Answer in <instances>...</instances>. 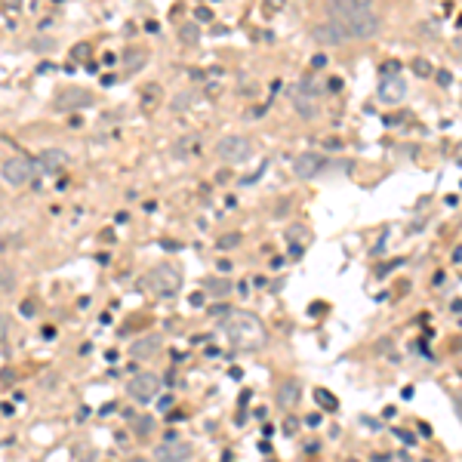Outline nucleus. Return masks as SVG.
Here are the masks:
<instances>
[{
	"label": "nucleus",
	"mask_w": 462,
	"mask_h": 462,
	"mask_svg": "<svg viewBox=\"0 0 462 462\" xmlns=\"http://www.w3.org/2000/svg\"><path fill=\"white\" fill-rule=\"evenodd\" d=\"M222 333H225L228 342L241 351H259V349H265V342H268L265 323L250 312H228V318L222 321Z\"/></svg>",
	"instance_id": "obj_1"
},
{
	"label": "nucleus",
	"mask_w": 462,
	"mask_h": 462,
	"mask_svg": "<svg viewBox=\"0 0 462 462\" xmlns=\"http://www.w3.org/2000/svg\"><path fill=\"white\" fill-rule=\"evenodd\" d=\"M330 22L342 31L345 41L349 37H358V41H367V37H376L382 28L379 15L373 10H351V13H330Z\"/></svg>",
	"instance_id": "obj_2"
},
{
	"label": "nucleus",
	"mask_w": 462,
	"mask_h": 462,
	"mask_svg": "<svg viewBox=\"0 0 462 462\" xmlns=\"http://www.w3.org/2000/svg\"><path fill=\"white\" fill-rule=\"evenodd\" d=\"M145 281H148V290L154 296H176L182 287V274L176 265H169V262H160V265H154L148 274H145Z\"/></svg>",
	"instance_id": "obj_3"
},
{
	"label": "nucleus",
	"mask_w": 462,
	"mask_h": 462,
	"mask_svg": "<svg viewBox=\"0 0 462 462\" xmlns=\"http://www.w3.org/2000/svg\"><path fill=\"white\" fill-rule=\"evenodd\" d=\"M253 154V142L246 136H225L216 142V158L222 164H244Z\"/></svg>",
	"instance_id": "obj_4"
},
{
	"label": "nucleus",
	"mask_w": 462,
	"mask_h": 462,
	"mask_svg": "<svg viewBox=\"0 0 462 462\" xmlns=\"http://www.w3.org/2000/svg\"><path fill=\"white\" fill-rule=\"evenodd\" d=\"M0 176H4V182H10V185H25V182H31V176H34V164H31L28 158H22V154H15V158L4 160Z\"/></svg>",
	"instance_id": "obj_5"
},
{
	"label": "nucleus",
	"mask_w": 462,
	"mask_h": 462,
	"mask_svg": "<svg viewBox=\"0 0 462 462\" xmlns=\"http://www.w3.org/2000/svg\"><path fill=\"white\" fill-rule=\"evenodd\" d=\"M127 391H130V398H133V400L145 404V400H151V398L160 391V376H154V373H139V376H133V379L127 382Z\"/></svg>",
	"instance_id": "obj_6"
},
{
	"label": "nucleus",
	"mask_w": 462,
	"mask_h": 462,
	"mask_svg": "<svg viewBox=\"0 0 462 462\" xmlns=\"http://www.w3.org/2000/svg\"><path fill=\"white\" fill-rule=\"evenodd\" d=\"M92 105V92L90 90H80V87H68L56 92V108L59 111H74V108H87Z\"/></svg>",
	"instance_id": "obj_7"
},
{
	"label": "nucleus",
	"mask_w": 462,
	"mask_h": 462,
	"mask_svg": "<svg viewBox=\"0 0 462 462\" xmlns=\"http://www.w3.org/2000/svg\"><path fill=\"white\" fill-rule=\"evenodd\" d=\"M323 164H327V158L305 151V154H299V158L293 160V173H296L299 179H314V176H318L321 169H323Z\"/></svg>",
	"instance_id": "obj_8"
},
{
	"label": "nucleus",
	"mask_w": 462,
	"mask_h": 462,
	"mask_svg": "<svg viewBox=\"0 0 462 462\" xmlns=\"http://www.w3.org/2000/svg\"><path fill=\"white\" fill-rule=\"evenodd\" d=\"M154 459L158 462H188L191 459V447L182 441H167L154 447Z\"/></svg>",
	"instance_id": "obj_9"
},
{
	"label": "nucleus",
	"mask_w": 462,
	"mask_h": 462,
	"mask_svg": "<svg viewBox=\"0 0 462 462\" xmlns=\"http://www.w3.org/2000/svg\"><path fill=\"white\" fill-rule=\"evenodd\" d=\"M299 400H302V385H299V379H284L277 385V407L281 410H293Z\"/></svg>",
	"instance_id": "obj_10"
},
{
	"label": "nucleus",
	"mask_w": 462,
	"mask_h": 462,
	"mask_svg": "<svg viewBox=\"0 0 462 462\" xmlns=\"http://www.w3.org/2000/svg\"><path fill=\"white\" fill-rule=\"evenodd\" d=\"M376 96H379L382 102H388V105L400 102V99L407 96V83H404V77H385V80L379 83V90H376Z\"/></svg>",
	"instance_id": "obj_11"
},
{
	"label": "nucleus",
	"mask_w": 462,
	"mask_h": 462,
	"mask_svg": "<svg viewBox=\"0 0 462 462\" xmlns=\"http://www.w3.org/2000/svg\"><path fill=\"white\" fill-rule=\"evenodd\" d=\"M160 345H164V339H160V336L136 339V342L130 345V358H136V360H148V358H154V354L160 351Z\"/></svg>",
	"instance_id": "obj_12"
},
{
	"label": "nucleus",
	"mask_w": 462,
	"mask_h": 462,
	"mask_svg": "<svg viewBox=\"0 0 462 462\" xmlns=\"http://www.w3.org/2000/svg\"><path fill=\"white\" fill-rule=\"evenodd\" d=\"M312 37H314L318 43H327V46H339V43H345V34L333 25V22H327V25H314Z\"/></svg>",
	"instance_id": "obj_13"
},
{
	"label": "nucleus",
	"mask_w": 462,
	"mask_h": 462,
	"mask_svg": "<svg viewBox=\"0 0 462 462\" xmlns=\"http://www.w3.org/2000/svg\"><path fill=\"white\" fill-rule=\"evenodd\" d=\"M65 164H68V154L62 148H46L41 154V167L46 169V173H56V169H62Z\"/></svg>",
	"instance_id": "obj_14"
},
{
	"label": "nucleus",
	"mask_w": 462,
	"mask_h": 462,
	"mask_svg": "<svg viewBox=\"0 0 462 462\" xmlns=\"http://www.w3.org/2000/svg\"><path fill=\"white\" fill-rule=\"evenodd\" d=\"M330 13H351V10H370L373 0H327Z\"/></svg>",
	"instance_id": "obj_15"
},
{
	"label": "nucleus",
	"mask_w": 462,
	"mask_h": 462,
	"mask_svg": "<svg viewBox=\"0 0 462 462\" xmlns=\"http://www.w3.org/2000/svg\"><path fill=\"white\" fill-rule=\"evenodd\" d=\"M293 105H296V111L302 114L305 120H312L314 114H318V102H314L312 96H305V92H296V96H293Z\"/></svg>",
	"instance_id": "obj_16"
},
{
	"label": "nucleus",
	"mask_w": 462,
	"mask_h": 462,
	"mask_svg": "<svg viewBox=\"0 0 462 462\" xmlns=\"http://www.w3.org/2000/svg\"><path fill=\"white\" fill-rule=\"evenodd\" d=\"M204 290L213 293V296H225L231 290V281H222V277H210V281H204Z\"/></svg>",
	"instance_id": "obj_17"
},
{
	"label": "nucleus",
	"mask_w": 462,
	"mask_h": 462,
	"mask_svg": "<svg viewBox=\"0 0 462 462\" xmlns=\"http://www.w3.org/2000/svg\"><path fill=\"white\" fill-rule=\"evenodd\" d=\"M145 56H148L145 50H133V52H127V71H139V68L145 65Z\"/></svg>",
	"instance_id": "obj_18"
},
{
	"label": "nucleus",
	"mask_w": 462,
	"mask_h": 462,
	"mask_svg": "<svg viewBox=\"0 0 462 462\" xmlns=\"http://www.w3.org/2000/svg\"><path fill=\"white\" fill-rule=\"evenodd\" d=\"M314 398H318V404L323 407V410H330V413H333L336 407H339V404H336V398L330 395V391H323V388H318V391H314Z\"/></svg>",
	"instance_id": "obj_19"
},
{
	"label": "nucleus",
	"mask_w": 462,
	"mask_h": 462,
	"mask_svg": "<svg viewBox=\"0 0 462 462\" xmlns=\"http://www.w3.org/2000/svg\"><path fill=\"white\" fill-rule=\"evenodd\" d=\"M13 287H15L13 272H0V296H4V293H13Z\"/></svg>",
	"instance_id": "obj_20"
},
{
	"label": "nucleus",
	"mask_w": 462,
	"mask_h": 462,
	"mask_svg": "<svg viewBox=\"0 0 462 462\" xmlns=\"http://www.w3.org/2000/svg\"><path fill=\"white\" fill-rule=\"evenodd\" d=\"M182 41L188 43V46L197 43V25H185V28H182Z\"/></svg>",
	"instance_id": "obj_21"
},
{
	"label": "nucleus",
	"mask_w": 462,
	"mask_h": 462,
	"mask_svg": "<svg viewBox=\"0 0 462 462\" xmlns=\"http://www.w3.org/2000/svg\"><path fill=\"white\" fill-rule=\"evenodd\" d=\"M241 244V234H225V237H219V246L222 250H228V246H237Z\"/></svg>",
	"instance_id": "obj_22"
},
{
	"label": "nucleus",
	"mask_w": 462,
	"mask_h": 462,
	"mask_svg": "<svg viewBox=\"0 0 462 462\" xmlns=\"http://www.w3.org/2000/svg\"><path fill=\"white\" fill-rule=\"evenodd\" d=\"M413 71L419 74V77H426V74H431V65H428V62H422V59H416L413 62Z\"/></svg>",
	"instance_id": "obj_23"
},
{
	"label": "nucleus",
	"mask_w": 462,
	"mask_h": 462,
	"mask_svg": "<svg viewBox=\"0 0 462 462\" xmlns=\"http://www.w3.org/2000/svg\"><path fill=\"white\" fill-rule=\"evenodd\" d=\"M6 336H10V318L0 314V342H6Z\"/></svg>",
	"instance_id": "obj_24"
},
{
	"label": "nucleus",
	"mask_w": 462,
	"mask_h": 462,
	"mask_svg": "<svg viewBox=\"0 0 462 462\" xmlns=\"http://www.w3.org/2000/svg\"><path fill=\"white\" fill-rule=\"evenodd\" d=\"M74 59H87L90 56V46L87 43H80V46H74V52H71Z\"/></svg>",
	"instance_id": "obj_25"
},
{
	"label": "nucleus",
	"mask_w": 462,
	"mask_h": 462,
	"mask_svg": "<svg viewBox=\"0 0 462 462\" xmlns=\"http://www.w3.org/2000/svg\"><path fill=\"white\" fill-rule=\"evenodd\" d=\"M31 46H34V50H50V46H52V41H50V37H37V41L31 43Z\"/></svg>",
	"instance_id": "obj_26"
},
{
	"label": "nucleus",
	"mask_w": 462,
	"mask_h": 462,
	"mask_svg": "<svg viewBox=\"0 0 462 462\" xmlns=\"http://www.w3.org/2000/svg\"><path fill=\"white\" fill-rule=\"evenodd\" d=\"M438 83H441V87H450V83H453V74H450V71H438Z\"/></svg>",
	"instance_id": "obj_27"
},
{
	"label": "nucleus",
	"mask_w": 462,
	"mask_h": 462,
	"mask_svg": "<svg viewBox=\"0 0 462 462\" xmlns=\"http://www.w3.org/2000/svg\"><path fill=\"white\" fill-rule=\"evenodd\" d=\"M0 4H4V10H10V13L22 10V0H0Z\"/></svg>",
	"instance_id": "obj_28"
},
{
	"label": "nucleus",
	"mask_w": 462,
	"mask_h": 462,
	"mask_svg": "<svg viewBox=\"0 0 462 462\" xmlns=\"http://www.w3.org/2000/svg\"><path fill=\"white\" fill-rule=\"evenodd\" d=\"M148 431H151V419L145 416V419H139V435H148Z\"/></svg>",
	"instance_id": "obj_29"
},
{
	"label": "nucleus",
	"mask_w": 462,
	"mask_h": 462,
	"mask_svg": "<svg viewBox=\"0 0 462 462\" xmlns=\"http://www.w3.org/2000/svg\"><path fill=\"white\" fill-rule=\"evenodd\" d=\"M395 71H400L398 62H385V65H382V74H395Z\"/></svg>",
	"instance_id": "obj_30"
},
{
	"label": "nucleus",
	"mask_w": 462,
	"mask_h": 462,
	"mask_svg": "<svg viewBox=\"0 0 462 462\" xmlns=\"http://www.w3.org/2000/svg\"><path fill=\"white\" fill-rule=\"evenodd\" d=\"M312 65H314V68H323V65H327V56H323V52H318V56H314V62H312Z\"/></svg>",
	"instance_id": "obj_31"
},
{
	"label": "nucleus",
	"mask_w": 462,
	"mask_h": 462,
	"mask_svg": "<svg viewBox=\"0 0 462 462\" xmlns=\"http://www.w3.org/2000/svg\"><path fill=\"white\" fill-rule=\"evenodd\" d=\"M197 19H200V22H210L213 13H210V10H197Z\"/></svg>",
	"instance_id": "obj_32"
},
{
	"label": "nucleus",
	"mask_w": 462,
	"mask_h": 462,
	"mask_svg": "<svg viewBox=\"0 0 462 462\" xmlns=\"http://www.w3.org/2000/svg\"><path fill=\"white\" fill-rule=\"evenodd\" d=\"M265 4L272 6V10H268V13H274V10H281V6H284V0H265Z\"/></svg>",
	"instance_id": "obj_33"
},
{
	"label": "nucleus",
	"mask_w": 462,
	"mask_h": 462,
	"mask_svg": "<svg viewBox=\"0 0 462 462\" xmlns=\"http://www.w3.org/2000/svg\"><path fill=\"white\" fill-rule=\"evenodd\" d=\"M0 379H4V382H13L15 373H13V370H4V373H0Z\"/></svg>",
	"instance_id": "obj_34"
},
{
	"label": "nucleus",
	"mask_w": 462,
	"mask_h": 462,
	"mask_svg": "<svg viewBox=\"0 0 462 462\" xmlns=\"http://www.w3.org/2000/svg\"><path fill=\"white\" fill-rule=\"evenodd\" d=\"M158 407H160V410H169V407H173V398H160Z\"/></svg>",
	"instance_id": "obj_35"
},
{
	"label": "nucleus",
	"mask_w": 462,
	"mask_h": 462,
	"mask_svg": "<svg viewBox=\"0 0 462 462\" xmlns=\"http://www.w3.org/2000/svg\"><path fill=\"white\" fill-rule=\"evenodd\" d=\"M34 312H37V308L31 302H22V314H34Z\"/></svg>",
	"instance_id": "obj_36"
},
{
	"label": "nucleus",
	"mask_w": 462,
	"mask_h": 462,
	"mask_svg": "<svg viewBox=\"0 0 462 462\" xmlns=\"http://www.w3.org/2000/svg\"><path fill=\"white\" fill-rule=\"evenodd\" d=\"M330 90H333V92L342 90V80H339V77H333V80H330Z\"/></svg>",
	"instance_id": "obj_37"
},
{
	"label": "nucleus",
	"mask_w": 462,
	"mask_h": 462,
	"mask_svg": "<svg viewBox=\"0 0 462 462\" xmlns=\"http://www.w3.org/2000/svg\"><path fill=\"white\" fill-rule=\"evenodd\" d=\"M133 462H142V459H133Z\"/></svg>",
	"instance_id": "obj_38"
}]
</instances>
